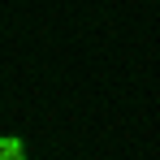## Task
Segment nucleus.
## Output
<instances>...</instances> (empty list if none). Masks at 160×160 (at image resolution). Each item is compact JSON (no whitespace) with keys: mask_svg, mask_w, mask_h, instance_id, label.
<instances>
[{"mask_svg":"<svg viewBox=\"0 0 160 160\" xmlns=\"http://www.w3.org/2000/svg\"><path fill=\"white\" fill-rule=\"evenodd\" d=\"M0 160H30V147L22 134H0Z\"/></svg>","mask_w":160,"mask_h":160,"instance_id":"nucleus-1","label":"nucleus"}]
</instances>
